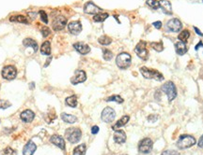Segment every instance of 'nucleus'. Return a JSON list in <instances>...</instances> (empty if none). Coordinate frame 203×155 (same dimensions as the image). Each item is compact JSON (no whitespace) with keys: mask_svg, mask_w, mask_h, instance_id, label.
<instances>
[{"mask_svg":"<svg viewBox=\"0 0 203 155\" xmlns=\"http://www.w3.org/2000/svg\"><path fill=\"white\" fill-rule=\"evenodd\" d=\"M65 137L69 142H71L72 144H75L79 142V140L81 139L82 132L79 128H68L65 131Z\"/></svg>","mask_w":203,"mask_h":155,"instance_id":"1","label":"nucleus"},{"mask_svg":"<svg viewBox=\"0 0 203 155\" xmlns=\"http://www.w3.org/2000/svg\"><path fill=\"white\" fill-rule=\"evenodd\" d=\"M140 72H141L142 76L144 78L148 79V80L152 79V80H158V81L164 80V76L160 72H158V71H156L154 69H149L148 67L144 66V67L140 68Z\"/></svg>","mask_w":203,"mask_h":155,"instance_id":"2","label":"nucleus"},{"mask_svg":"<svg viewBox=\"0 0 203 155\" xmlns=\"http://www.w3.org/2000/svg\"><path fill=\"white\" fill-rule=\"evenodd\" d=\"M132 61V57L127 52L120 53L116 58V64L120 69H126L130 66Z\"/></svg>","mask_w":203,"mask_h":155,"instance_id":"3","label":"nucleus"},{"mask_svg":"<svg viewBox=\"0 0 203 155\" xmlns=\"http://www.w3.org/2000/svg\"><path fill=\"white\" fill-rule=\"evenodd\" d=\"M162 91L168 95V101H173L177 96V89L172 81H168L162 86Z\"/></svg>","mask_w":203,"mask_h":155,"instance_id":"4","label":"nucleus"},{"mask_svg":"<svg viewBox=\"0 0 203 155\" xmlns=\"http://www.w3.org/2000/svg\"><path fill=\"white\" fill-rule=\"evenodd\" d=\"M195 144H196V139H195V138H193L192 136H188V135L182 136V137L180 138V139L178 140V142H177L178 148H179V149H182V150L190 148V147H192V146L195 145Z\"/></svg>","mask_w":203,"mask_h":155,"instance_id":"5","label":"nucleus"},{"mask_svg":"<svg viewBox=\"0 0 203 155\" xmlns=\"http://www.w3.org/2000/svg\"><path fill=\"white\" fill-rule=\"evenodd\" d=\"M152 140L149 138L142 139L139 144H138V151L139 153H143V154H148L152 152Z\"/></svg>","mask_w":203,"mask_h":155,"instance_id":"6","label":"nucleus"},{"mask_svg":"<svg viewBox=\"0 0 203 155\" xmlns=\"http://www.w3.org/2000/svg\"><path fill=\"white\" fill-rule=\"evenodd\" d=\"M1 74H2V77L5 80H14L16 78V76H17V69L13 65H7V66H5L2 69Z\"/></svg>","mask_w":203,"mask_h":155,"instance_id":"7","label":"nucleus"},{"mask_svg":"<svg viewBox=\"0 0 203 155\" xmlns=\"http://www.w3.org/2000/svg\"><path fill=\"white\" fill-rule=\"evenodd\" d=\"M135 52L143 60H147L149 57V51L146 48V42L141 40L135 48Z\"/></svg>","mask_w":203,"mask_h":155,"instance_id":"8","label":"nucleus"},{"mask_svg":"<svg viewBox=\"0 0 203 155\" xmlns=\"http://www.w3.org/2000/svg\"><path fill=\"white\" fill-rule=\"evenodd\" d=\"M67 24V18H65L64 16H57L53 20L52 22V27L55 31H60L62 30Z\"/></svg>","mask_w":203,"mask_h":155,"instance_id":"9","label":"nucleus"},{"mask_svg":"<svg viewBox=\"0 0 203 155\" xmlns=\"http://www.w3.org/2000/svg\"><path fill=\"white\" fill-rule=\"evenodd\" d=\"M116 117V112L115 110L110 108V107H106L103 112H102V120L104 122V123H111L114 121Z\"/></svg>","mask_w":203,"mask_h":155,"instance_id":"10","label":"nucleus"},{"mask_svg":"<svg viewBox=\"0 0 203 155\" xmlns=\"http://www.w3.org/2000/svg\"><path fill=\"white\" fill-rule=\"evenodd\" d=\"M84 12L87 14H95L96 15V14L102 12V8L99 7L98 6H96L93 2L88 1L84 6Z\"/></svg>","mask_w":203,"mask_h":155,"instance_id":"11","label":"nucleus"},{"mask_svg":"<svg viewBox=\"0 0 203 155\" xmlns=\"http://www.w3.org/2000/svg\"><path fill=\"white\" fill-rule=\"evenodd\" d=\"M167 27L171 32H180L182 27H183V24H182V22L179 19L174 18V19H171V20H169L168 22Z\"/></svg>","mask_w":203,"mask_h":155,"instance_id":"12","label":"nucleus"},{"mask_svg":"<svg viewBox=\"0 0 203 155\" xmlns=\"http://www.w3.org/2000/svg\"><path fill=\"white\" fill-rule=\"evenodd\" d=\"M87 80V74L84 70H76L74 73V76L71 79V82L73 85H76L78 83L84 82Z\"/></svg>","mask_w":203,"mask_h":155,"instance_id":"13","label":"nucleus"},{"mask_svg":"<svg viewBox=\"0 0 203 155\" xmlns=\"http://www.w3.org/2000/svg\"><path fill=\"white\" fill-rule=\"evenodd\" d=\"M68 29L72 35H78L82 31V24L79 21H73L68 24Z\"/></svg>","mask_w":203,"mask_h":155,"instance_id":"14","label":"nucleus"},{"mask_svg":"<svg viewBox=\"0 0 203 155\" xmlns=\"http://www.w3.org/2000/svg\"><path fill=\"white\" fill-rule=\"evenodd\" d=\"M73 48L75 49L76 51H78L80 54H88L89 51H90V48L88 45H87L86 43H83V42H76L73 44Z\"/></svg>","mask_w":203,"mask_h":155,"instance_id":"15","label":"nucleus"},{"mask_svg":"<svg viewBox=\"0 0 203 155\" xmlns=\"http://www.w3.org/2000/svg\"><path fill=\"white\" fill-rule=\"evenodd\" d=\"M20 118H21V120H22L24 123L28 124V123H31V122L34 120L35 114H34V112H33L32 110H30V109H25V110H24V111L21 113Z\"/></svg>","mask_w":203,"mask_h":155,"instance_id":"16","label":"nucleus"},{"mask_svg":"<svg viewBox=\"0 0 203 155\" xmlns=\"http://www.w3.org/2000/svg\"><path fill=\"white\" fill-rule=\"evenodd\" d=\"M159 7L162 8L164 13H166L168 15H171L173 13L171 3L168 0H160L159 1Z\"/></svg>","mask_w":203,"mask_h":155,"instance_id":"17","label":"nucleus"},{"mask_svg":"<svg viewBox=\"0 0 203 155\" xmlns=\"http://www.w3.org/2000/svg\"><path fill=\"white\" fill-rule=\"evenodd\" d=\"M113 138L116 143L123 144L126 141V134L123 130H116Z\"/></svg>","mask_w":203,"mask_h":155,"instance_id":"18","label":"nucleus"},{"mask_svg":"<svg viewBox=\"0 0 203 155\" xmlns=\"http://www.w3.org/2000/svg\"><path fill=\"white\" fill-rule=\"evenodd\" d=\"M50 141H51V143H53L54 145H56L59 149L65 150V141H64L63 138H61L60 136H57V135L52 136L50 138Z\"/></svg>","mask_w":203,"mask_h":155,"instance_id":"19","label":"nucleus"},{"mask_svg":"<svg viewBox=\"0 0 203 155\" xmlns=\"http://www.w3.org/2000/svg\"><path fill=\"white\" fill-rule=\"evenodd\" d=\"M37 150V146L36 144L32 141V140H29L26 145L24 147V150H23V154L24 155H33L34 153L36 152Z\"/></svg>","mask_w":203,"mask_h":155,"instance_id":"20","label":"nucleus"},{"mask_svg":"<svg viewBox=\"0 0 203 155\" xmlns=\"http://www.w3.org/2000/svg\"><path fill=\"white\" fill-rule=\"evenodd\" d=\"M175 51H176V53L179 54V55H184L187 52V47H186V44L185 42H183V41H178L176 44H175Z\"/></svg>","mask_w":203,"mask_h":155,"instance_id":"21","label":"nucleus"},{"mask_svg":"<svg viewBox=\"0 0 203 155\" xmlns=\"http://www.w3.org/2000/svg\"><path fill=\"white\" fill-rule=\"evenodd\" d=\"M129 120H130V117H129L128 115L123 116L120 120H119V121L112 126V129H113V130H118L119 128H120V127L126 125V124L129 122Z\"/></svg>","mask_w":203,"mask_h":155,"instance_id":"22","label":"nucleus"},{"mask_svg":"<svg viewBox=\"0 0 203 155\" xmlns=\"http://www.w3.org/2000/svg\"><path fill=\"white\" fill-rule=\"evenodd\" d=\"M23 44H24V46H25V47H30V48H32L34 51H37L38 49H39L38 43L36 42V40H34V39H32V38H24V39L23 40Z\"/></svg>","mask_w":203,"mask_h":155,"instance_id":"23","label":"nucleus"},{"mask_svg":"<svg viewBox=\"0 0 203 155\" xmlns=\"http://www.w3.org/2000/svg\"><path fill=\"white\" fill-rule=\"evenodd\" d=\"M40 52L43 55L50 56V54H51V43H50V41L46 40L42 43V45L40 47Z\"/></svg>","mask_w":203,"mask_h":155,"instance_id":"24","label":"nucleus"},{"mask_svg":"<svg viewBox=\"0 0 203 155\" xmlns=\"http://www.w3.org/2000/svg\"><path fill=\"white\" fill-rule=\"evenodd\" d=\"M10 22H21V23H24V24H28L29 22L27 20L26 17L23 16V15H15V16H11L9 18Z\"/></svg>","mask_w":203,"mask_h":155,"instance_id":"25","label":"nucleus"},{"mask_svg":"<svg viewBox=\"0 0 203 155\" xmlns=\"http://www.w3.org/2000/svg\"><path fill=\"white\" fill-rule=\"evenodd\" d=\"M61 119L63 122L67 124H74L77 121V118L72 114H67V113H62L61 114Z\"/></svg>","mask_w":203,"mask_h":155,"instance_id":"26","label":"nucleus"},{"mask_svg":"<svg viewBox=\"0 0 203 155\" xmlns=\"http://www.w3.org/2000/svg\"><path fill=\"white\" fill-rule=\"evenodd\" d=\"M65 102H66L67 106H69L71 108H75L77 106V97H76V95H71V96L66 98Z\"/></svg>","mask_w":203,"mask_h":155,"instance_id":"27","label":"nucleus"},{"mask_svg":"<svg viewBox=\"0 0 203 155\" xmlns=\"http://www.w3.org/2000/svg\"><path fill=\"white\" fill-rule=\"evenodd\" d=\"M108 17H109L108 13H105V12H104H104H100V13H98V14L94 15V17H93V21H94V22H102L105 21Z\"/></svg>","mask_w":203,"mask_h":155,"instance_id":"28","label":"nucleus"},{"mask_svg":"<svg viewBox=\"0 0 203 155\" xmlns=\"http://www.w3.org/2000/svg\"><path fill=\"white\" fill-rule=\"evenodd\" d=\"M87 151V147L85 144H81L79 146H77L74 150H73V155H85Z\"/></svg>","mask_w":203,"mask_h":155,"instance_id":"29","label":"nucleus"},{"mask_svg":"<svg viewBox=\"0 0 203 155\" xmlns=\"http://www.w3.org/2000/svg\"><path fill=\"white\" fill-rule=\"evenodd\" d=\"M98 42H99L101 45L106 46V45L111 44V42H112V38H111V37H109L108 36L104 35V36H100V37H99Z\"/></svg>","mask_w":203,"mask_h":155,"instance_id":"30","label":"nucleus"},{"mask_svg":"<svg viewBox=\"0 0 203 155\" xmlns=\"http://www.w3.org/2000/svg\"><path fill=\"white\" fill-rule=\"evenodd\" d=\"M189 36H190V32L188 30H184L182 33H180V35L178 36V38L180 39V41L186 42Z\"/></svg>","mask_w":203,"mask_h":155,"instance_id":"31","label":"nucleus"},{"mask_svg":"<svg viewBox=\"0 0 203 155\" xmlns=\"http://www.w3.org/2000/svg\"><path fill=\"white\" fill-rule=\"evenodd\" d=\"M103 57L106 61H110L113 58V52L109 51L108 49H104L103 50Z\"/></svg>","mask_w":203,"mask_h":155,"instance_id":"32","label":"nucleus"},{"mask_svg":"<svg viewBox=\"0 0 203 155\" xmlns=\"http://www.w3.org/2000/svg\"><path fill=\"white\" fill-rule=\"evenodd\" d=\"M151 46L156 51H162L164 50V46H163V42H152Z\"/></svg>","mask_w":203,"mask_h":155,"instance_id":"33","label":"nucleus"},{"mask_svg":"<svg viewBox=\"0 0 203 155\" xmlns=\"http://www.w3.org/2000/svg\"><path fill=\"white\" fill-rule=\"evenodd\" d=\"M105 101H107V102H117V103H122L123 102V99L120 96V95H112V96H110V97H108Z\"/></svg>","mask_w":203,"mask_h":155,"instance_id":"34","label":"nucleus"},{"mask_svg":"<svg viewBox=\"0 0 203 155\" xmlns=\"http://www.w3.org/2000/svg\"><path fill=\"white\" fill-rule=\"evenodd\" d=\"M147 5L153 9H157L159 7V1L157 0H147Z\"/></svg>","mask_w":203,"mask_h":155,"instance_id":"35","label":"nucleus"},{"mask_svg":"<svg viewBox=\"0 0 203 155\" xmlns=\"http://www.w3.org/2000/svg\"><path fill=\"white\" fill-rule=\"evenodd\" d=\"M40 33H41V35H42L43 37H47V36L51 34V30H50V28L47 27V26H42V27L40 28Z\"/></svg>","mask_w":203,"mask_h":155,"instance_id":"36","label":"nucleus"},{"mask_svg":"<svg viewBox=\"0 0 203 155\" xmlns=\"http://www.w3.org/2000/svg\"><path fill=\"white\" fill-rule=\"evenodd\" d=\"M39 14L40 16V20L44 22V23H48V17H47V14L44 10H40L39 11Z\"/></svg>","mask_w":203,"mask_h":155,"instance_id":"37","label":"nucleus"},{"mask_svg":"<svg viewBox=\"0 0 203 155\" xmlns=\"http://www.w3.org/2000/svg\"><path fill=\"white\" fill-rule=\"evenodd\" d=\"M2 155H16V153L13 149H11L10 147H8L4 150Z\"/></svg>","mask_w":203,"mask_h":155,"instance_id":"38","label":"nucleus"},{"mask_svg":"<svg viewBox=\"0 0 203 155\" xmlns=\"http://www.w3.org/2000/svg\"><path fill=\"white\" fill-rule=\"evenodd\" d=\"M8 107H10V103L7 100H0V109H8Z\"/></svg>","mask_w":203,"mask_h":155,"instance_id":"39","label":"nucleus"},{"mask_svg":"<svg viewBox=\"0 0 203 155\" xmlns=\"http://www.w3.org/2000/svg\"><path fill=\"white\" fill-rule=\"evenodd\" d=\"M161 155H180V153L176 151H165Z\"/></svg>","mask_w":203,"mask_h":155,"instance_id":"40","label":"nucleus"},{"mask_svg":"<svg viewBox=\"0 0 203 155\" xmlns=\"http://www.w3.org/2000/svg\"><path fill=\"white\" fill-rule=\"evenodd\" d=\"M152 25H153L156 29H160V28L162 27V22H159V21H157V22H154L152 23Z\"/></svg>","mask_w":203,"mask_h":155,"instance_id":"41","label":"nucleus"},{"mask_svg":"<svg viewBox=\"0 0 203 155\" xmlns=\"http://www.w3.org/2000/svg\"><path fill=\"white\" fill-rule=\"evenodd\" d=\"M157 119H158V116H157V115H152V116H150V117L148 118V120H149V121H152V122H156Z\"/></svg>","mask_w":203,"mask_h":155,"instance_id":"42","label":"nucleus"},{"mask_svg":"<svg viewBox=\"0 0 203 155\" xmlns=\"http://www.w3.org/2000/svg\"><path fill=\"white\" fill-rule=\"evenodd\" d=\"M98 132H99V127H98V126L95 125V126H93V127L91 128V133H92L93 135H96Z\"/></svg>","mask_w":203,"mask_h":155,"instance_id":"43","label":"nucleus"},{"mask_svg":"<svg viewBox=\"0 0 203 155\" xmlns=\"http://www.w3.org/2000/svg\"><path fill=\"white\" fill-rule=\"evenodd\" d=\"M194 29H195V31H196V33H197L198 35H200V36H202L203 34L201 33V31H200L199 28H197V27H194Z\"/></svg>","mask_w":203,"mask_h":155,"instance_id":"44","label":"nucleus"},{"mask_svg":"<svg viewBox=\"0 0 203 155\" xmlns=\"http://www.w3.org/2000/svg\"><path fill=\"white\" fill-rule=\"evenodd\" d=\"M199 147L203 148V135L201 136V138H200V141H199Z\"/></svg>","mask_w":203,"mask_h":155,"instance_id":"45","label":"nucleus"},{"mask_svg":"<svg viewBox=\"0 0 203 155\" xmlns=\"http://www.w3.org/2000/svg\"><path fill=\"white\" fill-rule=\"evenodd\" d=\"M51 60H52V56H49V58H48V59H47V61H46V64L44 65V66H45V67H46V66H48V65L50 64Z\"/></svg>","mask_w":203,"mask_h":155,"instance_id":"46","label":"nucleus"},{"mask_svg":"<svg viewBox=\"0 0 203 155\" xmlns=\"http://www.w3.org/2000/svg\"><path fill=\"white\" fill-rule=\"evenodd\" d=\"M30 88H31V89L34 88V82H31V83H30Z\"/></svg>","mask_w":203,"mask_h":155,"instance_id":"47","label":"nucleus"}]
</instances>
